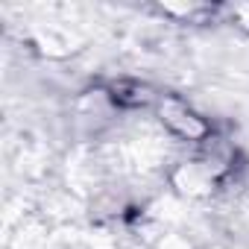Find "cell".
Returning a JSON list of instances; mask_svg holds the SVG:
<instances>
[{"label": "cell", "mask_w": 249, "mask_h": 249, "mask_svg": "<svg viewBox=\"0 0 249 249\" xmlns=\"http://www.w3.org/2000/svg\"><path fill=\"white\" fill-rule=\"evenodd\" d=\"M108 97L120 108H144L153 103V88L135 79H117L108 85Z\"/></svg>", "instance_id": "cell-2"}, {"label": "cell", "mask_w": 249, "mask_h": 249, "mask_svg": "<svg viewBox=\"0 0 249 249\" xmlns=\"http://www.w3.org/2000/svg\"><path fill=\"white\" fill-rule=\"evenodd\" d=\"M159 114L164 126L182 141H208L211 135V126L205 123V117H199L191 106H185L176 97H164L159 106Z\"/></svg>", "instance_id": "cell-1"}]
</instances>
